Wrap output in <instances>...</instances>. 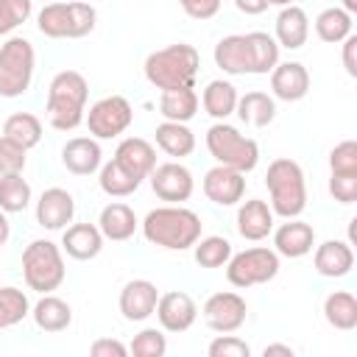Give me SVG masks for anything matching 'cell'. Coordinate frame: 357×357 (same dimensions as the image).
Masks as SVG:
<instances>
[{
  "instance_id": "obj_1",
  "label": "cell",
  "mask_w": 357,
  "mask_h": 357,
  "mask_svg": "<svg viewBox=\"0 0 357 357\" xmlns=\"http://www.w3.org/2000/svg\"><path fill=\"white\" fill-rule=\"evenodd\" d=\"M139 229L151 245H159L165 251H187L201 237L204 223H201L198 212H192L181 204H165V206L151 209L139 220Z\"/></svg>"
},
{
  "instance_id": "obj_2",
  "label": "cell",
  "mask_w": 357,
  "mask_h": 357,
  "mask_svg": "<svg viewBox=\"0 0 357 357\" xmlns=\"http://www.w3.org/2000/svg\"><path fill=\"white\" fill-rule=\"evenodd\" d=\"M89 100V84L78 70H61L47 86L45 114L56 131H73L84 123Z\"/></svg>"
},
{
  "instance_id": "obj_3",
  "label": "cell",
  "mask_w": 357,
  "mask_h": 357,
  "mask_svg": "<svg viewBox=\"0 0 357 357\" xmlns=\"http://www.w3.org/2000/svg\"><path fill=\"white\" fill-rule=\"evenodd\" d=\"M198 67H201L198 50L187 42H176V45H167V47H159V50L148 53V59L142 64V73H145L151 86L165 92V89L195 86Z\"/></svg>"
},
{
  "instance_id": "obj_4",
  "label": "cell",
  "mask_w": 357,
  "mask_h": 357,
  "mask_svg": "<svg viewBox=\"0 0 357 357\" xmlns=\"http://www.w3.org/2000/svg\"><path fill=\"white\" fill-rule=\"evenodd\" d=\"M265 187L271 195V209L279 218H298L307 209V178L296 159L279 156L268 165Z\"/></svg>"
},
{
  "instance_id": "obj_5",
  "label": "cell",
  "mask_w": 357,
  "mask_h": 357,
  "mask_svg": "<svg viewBox=\"0 0 357 357\" xmlns=\"http://www.w3.org/2000/svg\"><path fill=\"white\" fill-rule=\"evenodd\" d=\"M98 25V11L92 3L84 0H53L45 3L36 14V28L42 36L47 39H81L86 33H92Z\"/></svg>"
},
{
  "instance_id": "obj_6",
  "label": "cell",
  "mask_w": 357,
  "mask_h": 357,
  "mask_svg": "<svg viewBox=\"0 0 357 357\" xmlns=\"http://www.w3.org/2000/svg\"><path fill=\"white\" fill-rule=\"evenodd\" d=\"M204 142H206V151L215 159V165H226V167H234L240 173H251L259 165L257 139L240 134V128H234L226 120H215L206 128Z\"/></svg>"
},
{
  "instance_id": "obj_7",
  "label": "cell",
  "mask_w": 357,
  "mask_h": 357,
  "mask_svg": "<svg viewBox=\"0 0 357 357\" xmlns=\"http://www.w3.org/2000/svg\"><path fill=\"white\" fill-rule=\"evenodd\" d=\"M67 276L64 251L53 240H31L22 251V279L33 293H53Z\"/></svg>"
},
{
  "instance_id": "obj_8",
  "label": "cell",
  "mask_w": 357,
  "mask_h": 357,
  "mask_svg": "<svg viewBox=\"0 0 357 357\" xmlns=\"http://www.w3.org/2000/svg\"><path fill=\"white\" fill-rule=\"evenodd\" d=\"M36 50L25 36H8L0 45V98L14 100L31 89Z\"/></svg>"
},
{
  "instance_id": "obj_9",
  "label": "cell",
  "mask_w": 357,
  "mask_h": 357,
  "mask_svg": "<svg viewBox=\"0 0 357 357\" xmlns=\"http://www.w3.org/2000/svg\"><path fill=\"white\" fill-rule=\"evenodd\" d=\"M223 268H226L229 284L245 290V287L268 284L271 279H276V273H279L282 265H279V254L273 248H268V245H251V248H243V251L231 254Z\"/></svg>"
},
{
  "instance_id": "obj_10",
  "label": "cell",
  "mask_w": 357,
  "mask_h": 357,
  "mask_svg": "<svg viewBox=\"0 0 357 357\" xmlns=\"http://www.w3.org/2000/svg\"><path fill=\"white\" fill-rule=\"evenodd\" d=\"M84 123L89 128V137H95V139H114V137L126 134L128 126L134 123V109H131L128 98L106 95V98H100V100H95L89 106V112L84 114Z\"/></svg>"
},
{
  "instance_id": "obj_11",
  "label": "cell",
  "mask_w": 357,
  "mask_h": 357,
  "mask_svg": "<svg viewBox=\"0 0 357 357\" xmlns=\"http://www.w3.org/2000/svg\"><path fill=\"white\" fill-rule=\"evenodd\" d=\"M201 318L204 324L218 332V335H226V332H237L245 318H248V304L240 293L234 290H220V293H212L204 307H201Z\"/></svg>"
},
{
  "instance_id": "obj_12",
  "label": "cell",
  "mask_w": 357,
  "mask_h": 357,
  "mask_svg": "<svg viewBox=\"0 0 357 357\" xmlns=\"http://www.w3.org/2000/svg\"><path fill=\"white\" fill-rule=\"evenodd\" d=\"M148 181H151L153 195L159 201H167V204H184V201L192 198V190H195V178H192L190 167L181 165L178 159L156 165L151 170Z\"/></svg>"
},
{
  "instance_id": "obj_13",
  "label": "cell",
  "mask_w": 357,
  "mask_h": 357,
  "mask_svg": "<svg viewBox=\"0 0 357 357\" xmlns=\"http://www.w3.org/2000/svg\"><path fill=\"white\" fill-rule=\"evenodd\" d=\"M201 190L215 206H237L245 195V173L226 165H215L204 173Z\"/></svg>"
},
{
  "instance_id": "obj_14",
  "label": "cell",
  "mask_w": 357,
  "mask_h": 357,
  "mask_svg": "<svg viewBox=\"0 0 357 357\" xmlns=\"http://www.w3.org/2000/svg\"><path fill=\"white\" fill-rule=\"evenodd\" d=\"M159 326L165 332H187L195 318H198V304L190 293L184 290H167V293H159V301H156V310H153Z\"/></svg>"
},
{
  "instance_id": "obj_15",
  "label": "cell",
  "mask_w": 357,
  "mask_h": 357,
  "mask_svg": "<svg viewBox=\"0 0 357 357\" xmlns=\"http://www.w3.org/2000/svg\"><path fill=\"white\" fill-rule=\"evenodd\" d=\"M75 218V198L64 187H47L36 201V223L47 231H64Z\"/></svg>"
},
{
  "instance_id": "obj_16",
  "label": "cell",
  "mask_w": 357,
  "mask_h": 357,
  "mask_svg": "<svg viewBox=\"0 0 357 357\" xmlns=\"http://www.w3.org/2000/svg\"><path fill=\"white\" fill-rule=\"evenodd\" d=\"M271 234H273V251L287 259H301L315 248V229L301 218H287Z\"/></svg>"
},
{
  "instance_id": "obj_17",
  "label": "cell",
  "mask_w": 357,
  "mask_h": 357,
  "mask_svg": "<svg viewBox=\"0 0 357 357\" xmlns=\"http://www.w3.org/2000/svg\"><path fill=\"white\" fill-rule=\"evenodd\" d=\"M156 301H159V287L148 279H131L123 284L120 290V298H117V307L123 312L126 321L131 324H142L153 315L156 310Z\"/></svg>"
},
{
  "instance_id": "obj_18",
  "label": "cell",
  "mask_w": 357,
  "mask_h": 357,
  "mask_svg": "<svg viewBox=\"0 0 357 357\" xmlns=\"http://www.w3.org/2000/svg\"><path fill=\"white\" fill-rule=\"evenodd\" d=\"M310 92V73L301 61H279L271 70V95L273 100L296 103Z\"/></svg>"
},
{
  "instance_id": "obj_19",
  "label": "cell",
  "mask_w": 357,
  "mask_h": 357,
  "mask_svg": "<svg viewBox=\"0 0 357 357\" xmlns=\"http://www.w3.org/2000/svg\"><path fill=\"white\" fill-rule=\"evenodd\" d=\"M61 165L73 176H92L103 165L100 139L95 137H73L61 145Z\"/></svg>"
},
{
  "instance_id": "obj_20",
  "label": "cell",
  "mask_w": 357,
  "mask_h": 357,
  "mask_svg": "<svg viewBox=\"0 0 357 357\" xmlns=\"http://www.w3.org/2000/svg\"><path fill=\"white\" fill-rule=\"evenodd\" d=\"M276 215L268 201L262 198H248L237 206V234L248 243H259L273 231Z\"/></svg>"
},
{
  "instance_id": "obj_21",
  "label": "cell",
  "mask_w": 357,
  "mask_h": 357,
  "mask_svg": "<svg viewBox=\"0 0 357 357\" xmlns=\"http://www.w3.org/2000/svg\"><path fill=\"white\" fill-rule=\"evenodd\" d=\"M312 265L324 279H343L354 268V248L346 240H324L312 251Z\"/></svg>"
},
{
  "instance_id": "obj_22",
  "label": "cell",
  "mask_w": 357,
  "mask_h": 357,
  "mask_svg": "<svg viewBox=\"0 0 357 357\" xmlns=\"http://www.w3.org/2000/svg\"><path fill=\"white\" fill-rule=\"evenodd\" d=\"M307 36H310V17H307V11L301 6H296V3L279 8L276 25H273V39L279 42V47L298 50V47L307 45Z\"/></svg>"
},
{
  "instance_id": "obj_23",
  "label": "cell",
  "mask_w": 357,
  "mask_h": 357,
  "mask_svg": "<svg viewBox=\"0 0 357 357\" xmlns=\"http://www.w3.org/2000/svg\"><path fill=\"white\" fill-rule=\"evenodd\" d=\"M131 176H137L139 181H145L151 176V170L156 167V148L142 139V137H126L120 139V145L114 148V156Z\"/></svg>"
},
{
  "instance_id": "obj_24",
  "label": "cell",
  "mask_w": 357,
  "mask_h": 357,
  "mask_svg": "<svg viewBox=\"0 0 357 357\" xmlns=\"http://www.w3.org/2000/svg\"><path fill=\"white\" fill-rule=\"evenodd\" d=\"M61 251L73 259H95L103 251V234L98 223H70L61 234Z\"/></svg>"
},
{
  "instance_id": "obj_25",
  "label": "cell",
  "mask_w": 357,
  "mask_h": 357,
  "mask_svg": "<svg viewBox=\"0 0 357 357\" xmlns=\"http://www.w3.org/2000/svg\"><path fill=\"white\" fill-rule=\"evenodd\" d=\"M98 229L103 234V240H112V243H126L134 237V231L139 229V220L134 215V209L123 201H112L100 209L98 215Z\"/></svg>"
},
{
  "instance_id": "obj_26",
  "label": "cell",
  "mask_w": 357,
  "mask_h": 357,
  "mask_svg": "<svg viewBox=\"0 0 357 357\" xmlns=\"http://www.w3.org/2000/svg\"><path fill=\"white\" fill-rule=\"evenodd\" d=\"M215 67H220L226 75H251V61H248V42L245 33H229L218 39L212 50Z\"/></svg>"
},
{
  "instance_id": "obj_27",
  "label": "cell",
  "mask_w": 357,
  "mask_h": 357,
  "mask_svg": "<svg viewBox=\"0 0 357 357\" xmlns=\"http://www.w3.org/2000/svg\"><path fill=\"white\" fill-rule=\"evenodd\" d=\"M153 137H156V148H159L162 153L178 159V162L187 159V156H192V151H195V134L190 131L187 123L162 120V123L156 126Z\"/></svg>"
},
{
  "instance_id": "obj_28",
  "label": "cell",
  "mask_w": 357,
  "mask_h": 357,
  "mask_svg": "<svg viewBox=\"0 0 357 357\" xmlns=\"http://www.w3.org/2000/svg\"><path fill=\"white\" fill-rule=\"evenodd\" d=\"M31 318L42 332H64L73 324V307L53 293H42V298L31 304Z\"/></svg>"
},
{
  "instance_id": "obj_29",
  "label": "cell",
  "mask_w": 357,
  "mask_h": 357,
  "mask_svg": "<svg viewBox=\"0 0 357 357\" xmlns=\"http://www.w3.org/2000/svg\"><path fill=\"white\" fill-rule=\"evenodd\" d=\"M237 86L226 78H212L201 92V106L212 120H226L237 109Z\"/></svg>"
},
{
  "instance_id": "obj_30",
  "label": "cell",
  "mask_w": 357,
  "mask_h": 357,
  "mask_svg": "<svg viewBox=\"0 0 357 357\" xmlns=\"http://www.w3.org/2000/svg\"><path fill=\"white\" fill-rule=\"evenodd\" d=\"M234 114L245 123V126H254V128H265L276 120V100L273 95L268 92H259V89H251L245 95L237 98V109Z\"/></svg>"
},
{
  "instance_id": "obj_31",
  "label": "cell",
  "mask_w": 357,
  "mask_h": 357,
  "mask_svg": "<svg viewBox=\"0 0 357 357\" xmlns=\"http://www.w3.org/2000/svg\"><path fill=\"white\" fill-rule=\"evenodd\" d=\"M324 318L332 329L351 332L357 329V298L349 290H332L324 298Z\"/></svg>"
},
{
  "instance_id": "obj_32",
  "label": "cell",
  "mask_w": 357,
  "mask_h": 357,
  "mask_svg": "<svg viewBox=\"0 0 357 357\" xmlns=\"http://www.w3.org/2000/svg\"><path fill=\"white\" fill-rule=\"evenodd\" d=\"M198 112V92L195 86L181 89H165L159 98V114L173 123H190Z\"/></svg>"
},
{
  "instance_id": "obj_33",
  "label": "cell",
  "mask_w": 357,
  "mask_h": 357,
  "mask_svg": "<svg viewBox=\"0 0 357 357\" xmlns=\"http://www.w3.org/2000/svg\"><path fill=\"white\" fill-rule=\"evenodd\" d=\"M245 42H248L251 75H268L279 64V42L271 33H265V31L245 33Z\"/></svg>"
},
{
  "instance_id": "obj_34",
  "label": "cell",
  "mask_w": 357,
  "mask_h": 357,
  "mask_svg": "<svg viewBox=\"0 0 357 357\" xmlns=\"http://www.w3.org/2000/svg\"><path fill=\"white\" fill-rule=\"evenodd\" d=\"M98 184H100V190H103L109 198H128L131 192L139 190L142 181H139L137 176H131L117 159H109V162H103L100 170H98Z\"/></svg>"
},
{
  "instance_id": "obj_35",
  "label": "cell",
  "mask_w": 357,
  "mask_h": 357,
  "mask_svg": "<svg viewBox=\"0 0 357 357\" xmlns=\"http://www.w3.org/2000/svg\"><path fill=\"white\" fill-rule=\"evenodd\" d=\"M3 134L11 137L14 142H20L25 151H31L42 142V120L31 112H14V114L6 117Z\"/></svg>"
},
{
  "instance_id": "obj_36",
  "label": "cell",
  "mask_w": 357,
  "mask_h": 357,
  "mask_svg": "<svg viewBox=\"0 0 357 357\" xmlns=\"http://www.w3.org/2000/svg\"><path fill=\"white\" fill-rule=\"evenodd\" d=\"M31 184L22 178V173H3L0 176V209L8 215L25 212L31 206Z\"/></svg>"
},
{
  "instance_id": "obj_37",
  "label": "cell",
  "mask_w": 357,
  "mask_h": 357,
  "mask_svg": "<svg viewBox=\"0 0 357 357\" xmlns=\"http://www.w3.org/2000/svg\"><path fill=\"white\" fill-rule=\"evenodd\" d=\"M351 33V14H346L343 8L332 6V8H324L318 17H315V36L326 45H340L346 36Z\"/></svg>"
},
{
  "instance_id": "obj_38",
  "label": "cell",
  "mask_w": 357,
  "mask_h": 357,
  "mask_svg": "<svg viewBox=\"0 0 357 357\" xmlns=\"http://www.w3.org/2000/svg\"><path fill=\"white\" fill-rule=\"evenodd\" d=\"M231 243L223 237V234H206V237H198L195 245H192V257L201 268H223L231 257Z\"/></svg>"
},
{
  "instance_id": "obj_39",
  "label": "cell",
  "mask_w": 357,
  "mask_h": 357,
  "mask_svg": "<svg viewBox=\"0 0 357 357\" xmlns=\"http://www.w3.org/2000/svg\"><path fill=\"white\" fill-rule=\"evenodd\" d=\"M31 315V301L28 293L20 287H0V332L22 324Z\"/></svg>"
},
{
  "instance_id": "obj_40",
  "label": "cell",
  "mask_w": 357,
  "mask_h": 357,
  "mask_svg": "<svg viewBox=\"0 0 357 357\" xmlns=\"http://www.w3.org/2000/svg\"><path fill=\"white\" fill-rule=\"evenodd\" d=\"M128 351H131L134 357H165V354H167V337H165V329L145 326L142 332L134 335Z\"/></svg>"
},
{
  "instance_id": "obj_41",
  "label": "cell",
  "mask_w": 357,
  "mask_h": 357,
  "mask_svg": "<svg viewBox=\"0 0 357 357\" xmlns=\"http://www.w3.org/2000/svg\"><path fill=\"white\" fill-rule=\"evenodd\" d=\"M33 14V0H0V36H8Z\"/></svg>"
},
{
  "instance_id": "obj_42",
  "label": "cell",
  "mask_w": 357,
  "mask_h": 357,
  "mask_svg": "<svg viewBox=\"0 0 357 357\" xmlns=\"http://www.w3.org/2000/svg\"><path fill=\"white\" fill-rule=\"evenodd\" d=\"M329 173L357 176V142L343 139L329 151Z\"/></svg>"
},
{
  "instance_id": "obj_43",
  "label": "cell",
  "mask_w": 357,
  "mask_h": 357,
  "mask_svg": "<svg viewBox=\"0 0 357 357\" xmlns=\"http://www.w3.org/2000/svg\"><path fill=\"white\" fill-rule=\"evenodd\" d=\"M25 162H28V151L20 142H14L11 137L0 134V176L3 173H22Z\"/></svg>"
},
{
  "instance_id": "obj_44",
  "label": "cell",
  "mask_w": 357,
  "mask_h": 357,
  "mask_svg": "<svg viewBox=\"0 0 357 357\" xmlns=\"http://www.w3.org/2000/svg\"><path fill=\"white\" fill-rule=\"evenodd\" d=\"M206 354L209 357H248L251 354V346L243 337H237L234 332H226V335H218L206 346Z\"/></svg>"
},
{
  "instance_id": "obj_45",
  "label": "cell",
  "mask_w": 357,
  "mask_h": 357,
  "mask_svg": "<svg viewBox=\"0 0 357 357\" xmlns=\"http://www.w3.org/2000/svg\"><path fill=\"white\" fill-rule=\"evenodd\" d=\"M329 195L349 206L357 201V176H346V173H329Z\"/></svg>"
},
{
  "instance_id": "obj_46",
  "label": "cell",
  "mask_w": 357,
  "mask_h": 357,
  "mask_svg": "<svg viewBox=\"0 0 357 357\" xmlns=\"http://www.w3.org/2000/svg\"><path fill=\"white\" fill-rule=\"evenodd\" d=\"M178 6H181V11H184L187 17L204 22V20H212V17L220 11L223 0H178Z\"/></svg>"
},
{
  "instance_id": "obj_47",
  "label": "cell",
  "mask_w": 357,
  "mask_h": 357,
  "mask_svg": "<svg viewBox=\"0 0 357 357\" xmlns=\"http://www.w3.org/2000/svg\"><path fill=\"white\" fill-rule=\"evenodd\" d=\"M89 354L92 357H126L128 346L123 340H117V337H98V340H92Z\"/></svg>"
},
{
  "instance_id": "obj_48",
  "label": "cell",
  "mask_w": 357,
  "mask_h": 357,
  "mask_svg": "<svg viewBox=\"0 0 357 357\" xmlns=\"http://www.w3.org/2000/svg\"><path fill=\"white\" fill-rule=\"evenodd\" d=\"M343 67L351 78H357V36L354 33L343 39Z\"/></svg>"
},
{
  "instance_id": "obj_49",
  "label": "cell",
  "mask_w": 357,
  "mask_h": 357,
  "mask_svg": "<svg viewBox=\"0 0 357 357\" xmlns=\"http://www.w3.org/2000/svg\"><path fill=\"white\" fill-rule=\"evenodd\" d=\"M234 8L240 14H248V17H257L268 8V0H234Z\"/></svg>"
},
{
  "instance_id": "obj_50",
  "label": "cell",
  "mask_w": 357,
  "mask_h": 357,
  "mask_svg": "<svg viewBox=\"0 0 357 357\" xmlns=\"http://www.w3.org/2000/svg\"><path fill=\"white\" fill-rule=\"evenodd\" d=\"M262 354H265V357H273V354L293 357V346H287V343H271V346H265V349H262Z\"/></svg>"
},
{
  "instance_id": "obj_51",
  "label": "cell",
  "mask_w": 357,
  "mask_h": 357,
  "mask_svg": "<svg viewBox=\"0 0 357 357\" xmlns=\"http://www.w3.org/2000/svg\"><path fill=\"white\" fill-rule=\"evenodd\" d=\"M11 237V223H8V212L0 209V245H6Z\"/></svg>"
},
{
  "instance_id": "obj_52",
  "label": "cell",
  "mask_w": 357,
  "mask_h": 357,
  "mask_svg": "<svg viewBox=\"0 0 357 357\" xmlns=\"http://www.w3.org/2000/svg\"><path fill=\"white\" fill-rule=\"evenodd\" d=\"M343 11L354 17V14H357V0H343Z\"/></svg>"
},
{
  "instance_id": "obj_53",
  "label": "cell",
  "mask_w": 357,
  "mask_h": 357,
  "mask_svg": "<svg viewBox=\"0 0 357 357\" xmlns=\"http://www.w3.org/2000/svg\"><path fill=\"white\" fill-rule=\"evenodd\" d=\"M293 0H268V6H279V8H284V6H290Z\"/></svg>"
},
{
  "instance_id": "obj_54",
  "label": "cell",
  "mask_w": 357,
  "mask_h": 357,
  "mask_svg": "<svg viewBox=\"0 0 357 357\" xmlns=\"http://www.w3.org/2000/svg\"><path fill=\"white\" fill-rule=\"evenodd\" d=\"M42 3H53V0H42Z\"/></svg>"
}]
</instances>
